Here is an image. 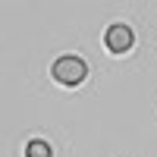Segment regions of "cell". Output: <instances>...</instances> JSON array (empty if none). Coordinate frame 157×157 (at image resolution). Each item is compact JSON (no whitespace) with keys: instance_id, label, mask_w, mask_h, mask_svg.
Masks as SVG:
<instances>
[{"instance_id":"1","label":"cell","mask_w":157,"mask_h":157,"mask_svg":"<svg viewBox=\"0 0 157 157\" xmlns=\"http://www.w3.org/2000/svg\"><path fill=\"white\" fill-rule=\"evenodd\" d=\"M85 75H88V66H85V60H78V57H60L54 63V78L60 85H78V82H85Z\"/></svg>"},{"instance_id":"2","label":"cell","mask_w":157,"mask_h":157,"mask_svg":"<svg viewBox=\"0 0 157 157\" xmlns=\"http://www.w3.org/2000/svg\"><path fill=\"white\" fill-rule=\"evenodd\" d=\"M104 41H107V47L113 54H126V50H132V44H135V32L129 29V25H110L107 35H104Z\"/></svg>"},{"instance_id":"3","label":"cell","mask_w":157,"mask_h":157,"mask_svg":"<svg viewBox=\"0 0 157 157\" xmlns=\"http://www.w3.org/2000/svg\"><path fill=\"white\" fill-rule=\"evenodd\" d=\"M25 157H54V154H50V145H47V141H29Z\"/></svg>"}]
</instances>
